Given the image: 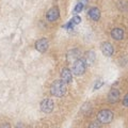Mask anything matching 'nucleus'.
I'll use <instances>...</instances> for the list:
<instances>
[{
    "mask_svg": "<svg viewBox=\"0 0 128 128\" xmlns=\"http://www.w3.org/2000/svg\"><path fill=\"white\" fill-rule=\"evenodd\" d=\"M0 128H11V126H10V124H3Z\"/></svg>",
    "mask_w": 128,
    "mask_h": 128,
    "instance_id": "obj_19",
    "label": "nucleus"
},
{
    "mask_svg": "<svg viewBox=\"0 0 128 128\" xmlns=\"http://www.w3.org/2000/svg\"><path fill=\"white\" fill-rule=\"evenodd\" d=\"M61 80H63L66 84L70 83L73 81V73L67 67H63L61 69Z\"/></svg>",
    "mask_w": 128,
    "mask_h": 128,
    "instance_id": "obj_7",
    "label": "nucleus"
},
{
    "mask_svg": "<svg viewBox=\"0 0 128 128\" xmlns=\"http://www.w3.org/2000/svg\"><path fill=\"white\" fill-rule=\"evenodd\" d=\"M120 96H121L120 91L117 90V89L113 88L110 90L109 94H108V101L110 104H115V102H117L120 100Z\"/></svg>",
    "mask_w": 128,
    "mask_h": 128,
    "instance_id": "obj_9",
    "label": "nucleus"
},
{
    "mask_svg": "<svg viewBox=\"0 0 128 128\" xmlns=\"http://www.w3.org/2000/svg\"><path fill=\"white\" fill-rule=\"evenodd\" d=\"M102 84H104V81L102 80H97L96 81V83H95V85H94V90H98L99 88H101Z\"/></svg>",
    "mask_w": 128,
    "mask_h": 128,
    "instance_id": "obj_17",
    "label": "nucleus"
},
{
    "mask_svg": "<svg viewBox=\"0 0 128 128\" xmlns=\"http://www.w3.org/2000/svg\"><path fill=\"white\" fill-rule=\"evenodd\" d=\"M124 36H125V33H124V30L121 29V28H113L111 30V37L115 41H122Z\"/></svg>",
    "mask_w": 128,
    "mask_h": 128,
    "instance_id": "obj_10",
    "label": "nucleus"
},
{
    "mask_svg": "<svg viewBox=\"0 0 128 128\" xmlns=\"http://www.w3.org/2000/svg\"><path fill=\"white\" fill-rule=\"evenodd\" d=\"M113 120V112L109 109L100 110L97 114V121L100 124H110Z\"/></svg>",
    "mask_w": 128,
    "mask_h": 128,
    "instance_id": "obj_3",
    "label": "nucleus"
},
{
    "mask_svg": "<svg viewBox=\"0 0 128 128\" xmlns=\"http://www.w3.org/2000/svg\"><path fill=\"white\" fill-rule=\"evenodd\" d=\"M89 128H101V124L98 122H92L90 125H89Z\"/></svg>",
    "mask_w": 128,
    "mask_h": 128,
    "instance_id": "obj_16",
    "label": "nucleus"
},
{
    "mask_svg": "<svg viewBox=\"0 0 128 128\" xmlns=\"http://www.w3.org/2000/svg\"><path fill=\"white\" fill-rule=\"evenodd\" d=\"M59 17H60V10L58 6H52V8L49 9L47 11V13H46V19L48 21H50V23L58 20Z\"/></svg>",
    "mask_w": 128,
    "mask_h": 128,
    "instance_id": "obj_4",
    "label": "nucleus"
},
{
    "mask_svg": "<svg viewBox=\"0 0 128 128\" xmlns=\"http://www.w3.org/2000/svg\"><path fill=\"white\" fill-rule=\"evenodd\" d=\"M67 92V87L66 83L63 80H55L50 87V94L56 97H62L66 94Z\"/></svg>",
    "mask_w": 128,
    "mask_h": 128,
    "instance_id": "obj_1",
    "label": "nucleus"
},
{
    "mask_svg": "<svg viewBox=\"0 0 128 128\" xmlns=\"http://www.w3.org/2000/svg\"><path fill=\"white\" fill-rule=\"evenodd\" d=\"M100 50L104 53V56L111 57L113 55V51H114V48H113V46L110 44L109 42H104V43H101V45H100Z\"/></svg>",
    "mask_w": 128,
    "mask_h": 128,
    "instance_id": "obj_8",
    "label": "nucleus"
},
{
    "mask_svg": "<svg viewBox=\"0 0 128 128\" xmlns=\"http://www.w3.org/2000/svg\"><path fill=\"white\" fill-rule=\"evenodd\" d=\"M95 52L93 51V50H89V51H87L85 52V58H84V60H85V62H87V64H93L94 63V61H95Z\"/></svg>",
    "mask_w": 128,
    "mask_h": 128,
    "instance_id": "obj_12",
    "label": "nucleus"
},
{
    "mask_svg": "<svg viewBox=\"0 0 128 128\" xmlns=\"http://www.w3.org/2000/svg\"><path fill=\"white\" fill-rule=\"evenodd\" d=\"M88 16L90 17L92 20L97 21L99 18H100V10H99L98 8L93 6V8H91L90 10L88 11Z\"/></svg>",
    "mask_w": 128,
    "mask_h": 128,
    "instance_id": "obj_11",
    "label": "nucleus"
},
{
    "mask_svg": "<svg viewBox=\"0 0 128 128\" xmlns=\"http://www.w3.org/2000/svg\"><path fill=\"white\" fill-rule=\"evenodd\" d=\"M15 128H25V126L23 125V124H20V123H19V124H17Z\"/></svg>",
    "mask_w": 128,
    "mask_h": 128,
    "instance_id": "obj_20",
    "label": "nucleus"
},
{
    "mask_svg": "<svg viewBox=\"0 0 128 128\" xmlns=\"http://www.w3.org/2000/svg\"><path fill=\"white\" fill-rule=\"evenodd\" d=\"M85 69H87V62H85L84 59L79 58L76 61H74L72 73L75 76H81V75H83Z\"/></svg>",
    "mask_w": 128,
    "mask_h": 128,
    "instance_id": "obj_2",
    "label": "nucleus"
},
{
    "mask_svg": "<svg viewBox=\"0 0 128 128\" xmlns=\"http://www.w3.org/2000/svg\"><path fill=\"white\" fill-rule=\"evenodd\" d=\"M53 107H55V105H53V101L50 98H45V99H43L42 102H41V110L44 113L52 112Z\"/></svg>",
    "mask_w": 128,
    "mask_h": 128,
    "instance_id": "obj_6",
    "label": "nucleus"
},
{
    "mask_svg": "<svg viewBox=\"0 0 128 128\" xmlns=\"http://www.w3.org/2000/svg\"><path fill=\"white\" fill-rule=\"evenodd\" d=\"M84 8V4H83V2H78L76 6H75V9H74V13L75 14H78V13H81L82 12V10Z\"/></svg>",
    "mask_w": 128,
    "mask_h": 128,
    "instance_id": "obj_13",
    "label": "nucleus"
},
{
    "mask_svg": "<svg viewBox=\"0 0 128 128\" xmlns=\"http://www.w3.org/2000/svg\"><path fill=\"white\" fill-rule=\"evenodd\" d=\"M48 46H49V42L46 37H42L35 42V49L38 52H42V53L45 52L48 49Z\"/></svg>",
    "mask_w": 128,
    "mask_h": 128,
    "instance_id": "obj_5",
    "label": "nucleus"
},
{
    "mask_svg": "<svg viewBox=\"0 0 128 128\" xmlns=\"http://www.w3.org/2000/svg\"><path fill=\"white\" fill-rule=\"evenodd\" d=\"M74 26H75V25L73 24V21L69 20L68 23H66L65 25H63V28H64V29H66V30H73Z\"/></svg>",
    "mask_w": 128,
    "mask_h": 128,
    "instance_id": "obj_14",
    "label": "nucleus"
},
{
    "mask_svg": "<svg viewBox=\"0 0 128 128\" xmlns=\"http://www.w3.org/2000/svg\"><path fill=\"white\" fill-rule=\"evenodd\" d=\"M122 102H123V106H124V107H127V108H128V93H127L125 96H124Z\"/></svg>",
    "mask_w": 128,
    "mask_h": 128,
    "instance_id": "obj_18",
    "label": "nucleus"
},
{
    "mask_svg": "<svg viewBox=\"0 0 128 128\" xmlns=\"http://www.w3.org/2000/svg\"><path fill=\"white\" fill-rule=\"evenodd\" d=\"M70 20L73 21V24H74V25H79V24L81 23V17H80V16H78V15H75Z\"/></svg>",
    "mask_w": 128,
    "mask_h": 128,
    "instance_id": "obj_15",
    "label": "nucleus"
}]
</instances>
